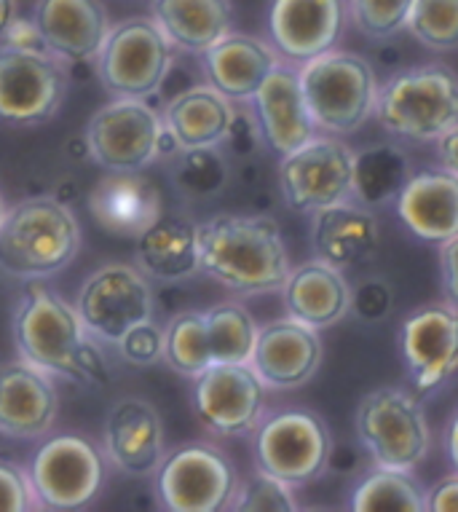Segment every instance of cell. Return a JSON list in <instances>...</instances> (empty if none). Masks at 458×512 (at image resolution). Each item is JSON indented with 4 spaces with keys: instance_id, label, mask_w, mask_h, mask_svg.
Segmentation results:
<instances>
[{
    "instance_id": "31",
    "label": "cell",
    "mask_w": 458,
    "mask_h": 512,
    "mask_svg": "<svg viewBox=\"0 0 458 512\" xmlns=\"http://www.w3.org/2000/svg\"><path fill=\"white\" fill-rule=\"evenodd\" d=\"M416 175V164L405 148L394 143H373L354 151L351 199L367 210H384L400 199L402 188Z\"/></svg>"
},
{
    "instance_id": "12",
    "label": "cell",
    "mask_w": 458,
    "mask_h": 512,
    "mask_svg": "<svg viewBox=\"0 0 458 512\" xmlns=\"http://www.w3.org/2000/svg\"><path fill=\"white\" fill-rule=\"evenodd\" d=\"M75 309L100 344L116 346L129 330L153 319L156 298L145 271L129 263H105L78 290Z\"/></svg>"
},
{
    "instance_id": "4",
    "label": "cell",
    "mask_w": 458,
    "mask_h": 512,
    "mask_svg": "<svg viewBox=\"0 0 458 512\" xmlns=\"http://www.w3.org/2000/svg\"><path fill=\"white\" fill-rule=\"evenodd\" d=\"M375 121L397 140L437 143L458 124V73L445 62H424L378 84Z\"/></svg>"
},
{
    "instance_id": "35",
    "label": "cell",
    "mask_w": 458,
    "mask_h": 512,
    "mask_svg": "<svg viewBox=\"0 0 458 512\" xmlns=\"http://www.w3.org/2000/svg\"><path fill=\"white\" fill-rule=\"evenodd\" d=\"M164 360L180 376L196 378L212 365L204 311H183L164 330Z\"/></svg>"
},
{
    "instance_id": "16",
    "label": "cell",
    "mask_w": 458,
    "mask_h": 512,
    "mask_svg": "<svg viewBox=\"0 0 458 512\" xmlns=\"http://www.w3.org/2000/svg\"><path fill=\"white\" fill-rule=\"evenodd\" d=\"M402 360L418 395H434L458 373V309L448 301L426 303L402 322Z\"/></svg>"
},
{
    "instance_id": "25",
    "label": "cell",
    "mask_w": 458,
    "mask_h": 512,
    "mask_svg": "<svg viewBox=\"0 0 458 512\" xmlns=\"http://www.w3.org/2000/svg\"><path fill=\"white\" fill-rule=\"evenodd\" d=\"M282 298L287 317L314 330L333 328L351 311V285L343 271L319 258L290 271L282 285Z\"/></svg>"
},
{
    "instance_id": "43",
    "label": "cell",
    "mask_w": 458,
    "mask_h": 512,
    "mask_svg": "<svg viewBox=\"0 0 458 512\" xmlns=\"http://www.w3.org/2000/svg\"><path fill=\"white\" fill-rule=\"evenodd\" d=\"M0 46L3 49H14V51H27V54H51L49 43L43 38L41 27L38 22L27 17H17L9 25V30L3 33L0 38Z\"/></svg>"
},
{
    "instance_id": "40",
    "label": "cell",
    "mask_w": 458,
    "mask_h": 512,
    "mask_svg": "<svg viewBox=\"0 0 458 512\" xmlns=\"http://www.w3.org/2000/svg\"><path fill=\"white\" fill-rule=\"evenodd\" d=\"M394 290L381 277H367L351 287V311L362 322H381L392 314Z\"/></svg>"
},
{
    "instance_id": "20",
    "label": "cell",
    "mask_w": 458,
    "mask_h": 512,
    "mask_svg": "<svg viewBox=\"0 0 458 512\" xmlns=\"http://www.w3.org/2000/svg\"><path fill=\"white\" fill-rule=\"evenodd\" d=\"M252 110L258 118L266 148L279 159L303 143H309L319 132L300 89L298 68L284 59L271 70V76L252 97Z\"/></svg>"
},
{
    "instance_id": "24",
    "label": "cell",
    "mask_w": 458,
    "mask_h": 512,
    "mask_svg": "<svg viewBox=\"0 0 458 512\" xmlns=\"http://www.w3.org/2000/svg\"><path fill=\"white\" fill-rule=\"evenodd\" d=\"M378 220L354 199L311 215V250L314 258L330 263L335 269H351L370 261L378 250Z\"/></svg>"
},
{
    "instance_id": "8",
    "label": "cell",
    "mask_w": 458,
    "mask_h": 512,
    "mask_svg": "<svg viewBox=\"0 0 458 512\" xmlns=\"http://www.w3.org/2000/svg\"><path fill=\"white\" fill-rule=\"evenodd\" d=\"M354 429L378 467L416 470L432 445L424 405L402 387H378L367 392L354 413Z\"/></svg>"
},
{
    "instance_id": "7",
    "label": "cell",
    "mask_w": 458,
    "mask_h": 512,
    "mask_svg": "<svg viewBox=\"0 0 458 512\" xmlns=\"http://www.w3.org/2000/svg\"><path fill=\"white\" fill-rule=\"evenodd\" d=\"M255 467L287 486L300 488L319 480L333 464V435L327 421L309 408H282L255 427Z\"/></svg>"
},
{
    "instance_id": "44",
    "label": "cell",
    "mask_w": 458,
    "mask_h": 512,
    "mask_svg": "<svg viewBox=\"0 0 458 512\" xmlns=\"http://www.w3.org/2000/svg\"><path fill=\"white\" fill-rule=\"evenodd\" d=\"M440 285L445 301L458 309V234L440 244Z\"/></svg>"
},
{
    "instance_id": "15",
    "label": "cell",
    "mask_w": 458,
    "mask_h": 512,
    "mask_svg": "<svg viewBox=\"0 0 458 512\" xmlns=\"http://www.w3.org/2000/svg\"><path fill=\"white\" fill-rule=\"evenodd\" d=\"M67 65L54 54L0 46V121L41 126L57 116L67 97Z\"/></svg>"
},
{
    "instance_id": "33",
    "label": "cell",
    "mask_w": 458,
    "mask_h": 512,
    "mask_svg": "<svg viewBox=\"0 0 458 512\" xmlns=\"http://www.w3.org/2000/svg\"><path fill=\"white\" fill-rule=\"evenodd\" d=\"M167 175L177 191L188 199H212L231 177L228 156L217 148H177L169 156Z\"/></svg>"
},
{
    "instance_id": "29",
    "label": "cell",
    "mask_w": 458,
    "mask_h": 512,
    "mask_svg": "<svg viewBox=\"0 0 458 512\" xmlns=\"http://www.w3.org/2000/svg\"><path fill=\"white\" fill-rule=\"evenodd\" d=\"M137 263L150 279L183 282L199 271V223L185 215H164L137 236Z\"/></svg>"
},
{
    "instance_id": "49",
    "label": "cell",
    "mask_w": 458,
    "mask_h": 512,
    "mask_svg": "<svg viewBox=\"0 0 458 512\" xmlns=\"http://www.w3.org/2000/svg\"><path fill=\"white\" fill-rule=\"evenodd\" d=\"M6 215V202H3V194H0V220Z\"/></svg>"
},
{
    "instance_id": "32",
    "label": "cell",
    "mask_w": 458,
    "mask_h": 512,
    "mask_svg": "<svg viewBox=\"0 0 458 512\" xmlns=\"http://www.w3.org/2000/svg\"><path fill=\"white\" fill-rule=\"evenodd\" d=\"M354 512H426V491L413 470L378 467L370 470L351 494Z\"/></svg>"
},
{
    "instance_id": "30",
    "label": "cell",
    "mask_w": 458,
    "mask_h": 512,
    "mask_svg": "<svg viewBox=\"0 0 458 512\" xmlns=\"http://www.w3.org/2000/svg\"><path fill=\"white\" fill-rule=\"evenodd\" d=\"M150 11L169 43L196 57L234 33L231 0H150Z\"/></svg>"
},
{
    "instance_id": "26",
    "label": "cell",
    "mask_w": 458,
    "mask_h": 512,
    "mask_svg": "<svg viewBox=\"0 0 458 512\" xmlns=\"http://www.w3.org/2000/svg\"><path fill=\"white\" fill-rule=\"evenodd\" d=\"M397 215L421 242L442 244L458 234V177L445 169H421L397 199Z\"/></svg>"
},
{
    "instance_id": "41",
    "label": "cell",
    "mask_w": 458,
    "mask_h": 512,
    "mask_svg": "<svg viewBox=\"0 0 458 512\" xmlns=\"http://www.w3.org/2000/svg\"><path fill=\"white\" fill-rule=\"evenodd\" d=\"M41 510L30 486V475L19 464L0 459V512Z\"/></svg>"
},
{
    "instance_id": "46",
    "label": "cell",
    "mask_w": 458,
    "mask_h": 512,
    "mask_svg": "<svg viewBox=\"0 0 458 512\" xmlns=\"http://www.w3.org/2000/svg\"><path fill=\"white\" fill-rule=\"evenodd\" d=\"M437 164L440 169L458 177V124L450 126L442 137H437Z\"/></svg>"
},
{
    "instance_id": "6",
    "label": "cell",
    "mask_w": 458,
    "mask_h": 512,
    "mask_svg": "<svg viewBox=\"0 0 458 512\" xmlns=\"http://www.w3.org/2000/svg\"><path fill=\"white\" fill-rule=\"evenodd\" d=\"M84 143L105 172H142L177 151L161 113L142 97H116L102 105L86 126Z\"/></svg>"
},
{
    "instance_id": "11",
    "label": "cell",
    "mask_w": 458,
    "mask_h": 512,
    "mask_svg": "<svg viewBox=\"0 0 458 512\" xmlns=\"http://www.w3.org/2000/svg\"><path fill=\"white\" fill-rule=\"evenodd\" d=\"M234 462L209 443H188L164 456L156 470L159 502L172 512H220L234 502Z\"/></svg>"
},
{
    "instance_id": "39",
    "label": "cell",
    "mask_w": 458,
    "mask_h": 512,
    "mask_svg": "<svg viewBox=\"0 0 458 512\" xmlns=\"http://www.w3.org/2000/svg\"><path fill=\"white\" fill-rule=\"evenodd\" d=\"M116 346L126 362L148 368V365L164 360V330L153 319H148V322H140L137 328L129 330Z\"/></svg>"
},
{
    "instance_id": "28",
    "label": "cell",
    "mask_w": 458,
    "mask_h": 512,
    "mask_svg": "<svg viewBox=\"0 0 458 512\" xmlns=\"http://www.w3.org/2000/svg\"><path fill=\"white\" fill-rule=\"evenodd\" d=\"M236 102L217 92L212 84L188 86L164 105L161 118L177 148H217L223 145Z\"/></svg>"
},
{
    "instance_id": "10",
    "label": "cell",
    "mask_w": 458,
    "mask_h": 512,
    "mask_svg": "<svg viewBox=\"0 0 458 512\" xmlns=\"http://www.w3.org/2000/svg\"><path fill=\"white\" fill-rule=\"evenodd\" d=\"M172 59H175V46L156 25V19L132 17L110 25L108 38L94 62H97L100 84L110 94L148 100L161 92Z\"/></svg>"
},
{
    "instance_id": "47",
    "label": "cell",
    "mask_w": 458,
    "mask_h": 512,
    "mask_svg": "<svg viewBox=\"0 0 458 512\" xmlns=\"http://www.w3.org/2000/svg\"><path fill=\"white\" fill-rule=\"evenodd\" d=\"M442 445H445L448 462L453 464V470L458 472V411L450 416L448 427H445V437H442Z\"/></svg>"
},
{
    "instance_id": "1",
    "label": "cell",
    "mask_w": 458,
    "mask_h": 512,
    "mask_svg": "<svg viewBox=\"0 0 458 512\" xmlns=\"http://www.w3.org/2000/svg\"><path fill=\"white\" fill-rule=\"evenodd\" d=\"M199 271L236 295L279 293L292 271L282 228L263 212L201 220Z\"/></svg>"
},
{
    "instance_id": "3",
    "label": "cell",
    "mask_w": 458,
    "mask_h": 512,
    "mask_svg": "<svg viewBox=\"0 0 458 512\" xmlns=\"http://www.w3.org/2000/svg\"><path fill=\"white\" fill-rule=\"evenodd\" d=\"M81 250L73 210L54 196H33L9 207L0 220V271L14 279H49Z\"/></svg>"
},
{
    "instance_id": "42",
    "label": "cell",
    "mask_w": 458,
    "mask_h": 512,
    "mask_svg": "<svg viewBox=\"0 0 458 512\" xmlns=\"http://www.w3.org/2000/svg\"><path fill=\"white\" fill-rule=\"evenodd\" d=\"M220 148L225 151V156H239V159H252V156H258L266 148V140H263V132H260L255 110H234V121H231V129H228V135H225Z\"/></svg>"
},
{
    "instance_id": "36",
    "label": "cell",
    "mask_w": 458,
    "mask_h": 512,
    "mask_svg": "<svg viewBox=\"0 0 458 512\" xmlns=\"http://www.w3.org/2000/svg\"><path fill=\"white\" fill-rule=\"evenodd\" d=\"M410 35L429 51L458 49V0H413L408 27Z\"/></svg>"
},
{
    "instance_id": "45",
    "label": "cell",
    "mask_w": 458,
    "mask_h": 512,
    "mask_svg": "<svg viewBox=\"0 0 458 512\" xmlns=\"http://www.w3.org/2000/svg\"><path fill=\"white\" fill-rule=\"evenodd\" d=\"M426 512H458V472L426 491Z\"/></svg>"
},
{
    "instance_id": "38",
    "label": "cell",
    "mask_w": 458,
    "mask_h": 512,
    "mask_svg": "<svg viewBox=\"0 0 458 512\" xmlns=\"http://www.w3.org/2000/svg\"><path fill=\"white\" fill-rule=\"evenodd\" d=\"M228 510L236 512H295V488L276 480L263 470H255L250 478H239L234 502Z\"/></svg>"
},
{
    "instance_id": "19",
    "label": "cell",
    "mask_w": 458,
    "mask_h": 512,
    "mask_svg": "<svg viewBox=\"0 0 458 512\" xmlns=\"http://www.w3.org/2000/svg\"><path fill=\"white\" fill-rule=\"evenodd\" d=\"M102 440L108 462L129 478L156 475L167 456L159 411L142 397H124L110 408Z\"/></svg>"
},
{
    "instance_id": "37",
    "label": "cell",
    "mask_w": 458,
    "mask_h": 512,
    "mask_svg": "<svg viewBox=\"0 0 458 512\" xmlns=\"http://www.w3.org/2000/svg\"><path fill=\"white\" fill-rule=\"evenodd\" d=\"M413 0H349L351 22L370 41H389L408 27Z\"/></svg>"
},
{
    "instance_id": "34",
    "label": "cell",
    "mask_w": 458,
    "mask_h": 512,
    "mask_svg": "<svg viewBox=\"0 0 458 512\" xmlns=\"http://www.w3.org/2000/svg\"><path fill=\"white\" fill-rule=\"evenodd\" d=\"M212 362H250L258 344V322L242 303L225 301L204 311Z\"/></svg>"
},
{
    "instance_id": "2",
    "label": "cell",
    "mask_w": 458,
    "mask_h": 512,
    "mask_svg": "<svg viewBox=\"0 0 458 512\" xmlns=\"http://www.w3.org/2000/svg\"><path fill=\"white\" fill-rule=\"evenodd\" d=\"M14 341L19 357L51 376L75 384H108V362L86 330L84 319L57 290L30 279L14 309Z\"/></svg>"
},
{
    "instance_id": "14",
    "label": "cell",
    "mask_w": 458,
    "mask_h": 512,
    "mask_svg": "<svg viewBox=\"0 0 458 512\" xmlns=\"http://www.w3.org/2000/svg\"><path fill=\"white\" fill-rule=\"evenodd\" d=\"M193 381V411L212 435H252L266 416L268 387L250 362H212Z\"/></svg>"
},
{
    "instance_id": "17",
    "label": "cell",
    "mask_w": 458,
    "mask_h": 512,
    "mask_svg": "<svg viewBox=\"0 0 458 512\" xmlns=\"http://www.w3.org/2000/svg\"><path fill=\"white\" fill-rule=\"evenodd\" d=\"M349 22V0H271L268 9L271 46L295 68L338 49Z\"/></svg>"
},
{
    "instance_id": "48",
    "label": "cell",
    "mask_w": 458,
    "mask_h": 512,
    "mask_svg": "<svg viewBox=\"0 0 458 512\" xmlns=\"http://www.w3.org/2000/svg\"><path fill=\"white\" fill-rule=\"evenodd\" d=\"M14 19H17V0H0V38Z\"/></svg>"
},
{
    "instance_id": "18",
    "label": "cell",
    "mask_w": 458,
    "mask_h": 512,
    "mask_svg": "<svg viewBox=\"0 0 458 512\" xmlns=\"http://www.w3.org/2000/svg\"><path fill=\"white\" fill-rule=\"evenodd\" d=\"M325 349L319 330L298 319L284 317L268 322L258 330V344L250 365L268 389H298L317 376Z\"/></svg>"
},
{
    "instance_id": "22",
    "label": "cell",
    "mask_w": 458,
    "mask_h": 512,
    "mask_svg": "<svg viewBox=\"0 0 458 512\" xmlns=\"http://www.w3.org/2000/svg\"><path fill=\"white\" fill-rule=\"evenodd\" d=\"M35 22L54 57L65 65L94 62L110 33L102 0H38Z\"/></svg>"
},
{
    "instance_id": "27",
    "label": "cell",
    "mask_w": 458,
    "mask_h": 512,
    "mask_svg": "<svg viewBox=\"0 0 458 512\" xmlns=\"http://www.w3.org/2000/svg\"><path fill=\"white\" fill-rule=\"evenodd\" d=\"M97 226L116 236H137L161 215V194L142 172H108L89 196Z\"/></svg>"
},
{
    "instance_id": "21",
    "label": "cell",
    "mask_w": 458,
    "mask_h": 512,
    "mask_svg": "<svg viewBox=\"0 0 458 512\" xmlns=\"http://www.w3.org/2000/svg\"><path fill=\"white\" fill-rule=\"evenodd\" d=\"M59 413V395L51 373L27 360L0 368V435L38 440L49 435Z\"/></svg>"
},
{
    "instance_id": "5",
    "label": "cell",
    "mask_w": 458,
    "mask_h": 512,
    "mask_svg": "<svg viewBox=\"0 0 458 512\" xmlns=\"http://www.w3.org/2000/svg\"><path fill=\"white\" fill-rule=\"evenodd\" d=\"M300 89L319 132L351 135L373 118L378 78L354 51H325L298 68Z\"/></svg>"
},
{
    "instance_id": "9",
    "label": "cell",
    "mask_w": 458,
    "mask_h": 512,
    "mask_svg": "<svg viewBox=\"0 0 458 512\" xmlns=\"http://www.w3.org/2000/svg\"><path fill=\"white\" fill-rule=\"evenodd\" d=\"M108 472V456L84 435L62 432L35 448L27 475L41 510H84L100 496Z\"/></svg>"
},
{
    "instance_id": "13",
    "label": "cell",
    "mask_w": 458,
    "mask_h": 512,
    "mask_svg": "<svg viewBox=\"0 0 458 512\" xmlns=\"http://www.w3.org/2000/svg\"><path fill=\"white\" fill-rule=\"evenodd\" d=\"M354 183V151L335 135H314L279 164V188L292 212L314 215L349 202Z\"/></svg>"
},
{
    "instance_id": "23",
    "label": "cell",
    "mask_w": 458,
    "mask_h": 512,
    "mask_svg": "<svg viewBox=\"0 0 458 512\" xmlns=\"http://www.w3.org/2000/svg\"><path fill=\"white\" fill-rule=\"evenodd\" d=\"M199 57L207 84L236 105L252 102L271 70L282 62L271 43L244 33H228Z\"/></svg>"
}]
</instances>
